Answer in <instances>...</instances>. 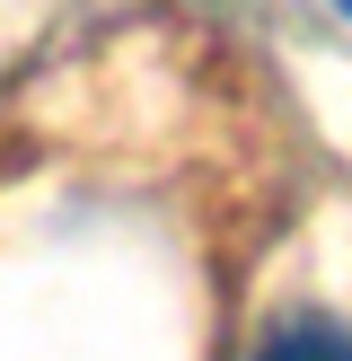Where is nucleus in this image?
<instances>
[{"mask_svg":"<svg viewBox=\"0 0 352 361\" xmlns=\"http://www.w3.org/2000/svg\"><path fill=\"white\" fill-rule=\"evenodd\" d=\"M256 361H352V335L344 326H282V335H264Z\"/></svg>","mask_w":352,"mask_h":361,"instance_id":"obj_1","label":"nucleus"}]
</instances>
